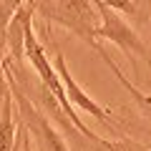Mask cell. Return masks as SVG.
<instances>
[{
    "instance_id": "6da1fadb",
    "label": "cell",
    "mask_w": 151,
    "mask_h": 151,
    "mask_svg": "<svg viewBox=\"0 0 151 151\" xmlns=\"http://www.w3.org/2000/svg\"><path fill=\"white\" fill-rule=\"evenodd\" d=\"M28 3L33 5L35 15L73 33L93 53H98V55L106 53V48L98 43L101 18H98V10L91 0H28Z\"/></svg>"
},
{
    "instance_id": "7a4b0ae2",
    "label": "cell",
    "mask_w": 151,
    "mask_h": 151,
    "mask_svg": "<svg viewBox=\"0 0 151 151\" xmlns=\"http://www.w3.org/2000/svg\"><path fill=\"white\" fill-rule=\"evenodd\" d=\"M3 76H5V83H8V88H10L18 124L28 131V136H30V141L35 144V149L38 151H70L68 144L63 141V136H60V131L55 129V124H50L48 116L25 96V91L20 88V83L15 81V76H13L5 65H3Z\"/></svg>"
},
{
    "instance_id": "3957f363",
    "label": "cell",
    "mask_w": 151,
    "mask_h": 151,
    "mask_svg": "<svg viewBox=\"0 0 151 151\" xmlns=\"http://www.w3.org/2000/svg\"><path fill=\"white\" fill-rule=\"evenodd\" d=\"M91 3L96 5L98 18H101L98 38H101V40H111L113 45H119V48L129 55V60H131L134 68H139V58H141L151 70V50H149V45H146L139 33L121 18V13H116L113 8L103 5L101 0H91Z\"/></svg>"
},
{
    "instance_id": "277c9868",
    "label": "cell",
    "mask_w": 151,
    "mask_h": 151,
    "mask_svg": "<svg viewBox=\"0 0 151 151\" xmlns=\"http://www.w3.org/2000/svg\"><path fill=\"white\" fill-rule=\"evenodd\" d=\"M50 48H53V50H50V60H53L55 70H58V78H60V83H63L65 98L70 101V106H73V108H81V111H86L88 116H93V119L103 121V124L111 126L113 131H119L121 126H119V121L113 119V111H111V108H106V106H101L96 98H91L81 86H78V83H76V78L70 76V70H68V63H65L63 50H60L53 40H50Z\"/></svg>"
},
{
    "instance_id": "5b68a950",
    "label": "cell",
    "mask_w": 151,
    "mask_h": 151,
    "mask_svg": "<svg viewBox=\"0 0 151 151\" xmlns=\"http://www.w3.org/2000/svg\"><path fill=\"white\" fill-rule=\"evenodd\" d=\"M3 78H5V76H3ZM15 136H18L15 108H13L10 88H8V83H5L3 101H0V151H15Z\"/></svg>"
},
{
    "instance_id": "8992f818",
    "label": "cell",
    "mask_w": 151,
    "mask_h": 151,
    "mask_svg": "<svg viewBox=\"0 0 151 151\" xmlns=\"http://www.w3.org/2000/svg\"><path fill=\"white\" fill-rule=\"evenodd\" d=\"M103 5L113 8L116 13H126V15H139V5H136V0H101Z\"/></svg>"
},
{
    "instance_id": "52a82bcc",
    "label": "cell",
    "mask_w": 151,
    "mask_h": 151,
    "mask_svg": "<svg viewBox=\"0 0 151 151\" xmlns=\"http://www.w3.org/2000/svg\"><path fill=\"white\" fill-rule=\"evenodd\" d=\"M18 141H20V151H38L35 144L30 141V136H28V131L23 129L20 124H18Z\"/></svg>"
},
{
    "instance_id": "ba28073f",
    "label": "cell",
    "mask_w": 151,
    "mask_h": 151,
    "mask_svg": "<svg viewBox=\"0 0 151 151\" xmlns=\"http://www.w3.org/2000/svg\"><path fill=\"white\" fill-rule=\"evenodd\" d=\"M146 8H149V15H151V0H146Z\"/></svg>"
}]
</instances>
